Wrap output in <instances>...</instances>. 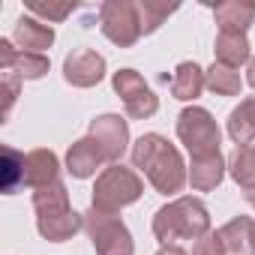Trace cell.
I'll use <instances>...</instances> for the list:
<instances>
[{
	"mask_svg": "<svg viewBox=\"0 0 255 255\" xmlns=\"http://www.w3.org/2000/svg\"><path fill=\"white\" fill-rule=\"evenodd\" d=\"M180 6L177 3H165V0H138V18H141V36L156 33L168 15H174Z\"/></svg>",
	"mask_w": 255,
	"mask_h": 255,
	"instance_id": "24",
	"label": "cell"
},
{
	"mask_svg": "<svg viewBox=\"0 0 255 255\" xmlns=\"http://www.w3.org/2000/svg\"><path fill=\"white\" fill-rule=\"evenodd\" d=\"M18 90H21V78L15 72H3L0 75V96H3V120L9 117L15 99H18Z\"/></svg>",
	"mask_w": 255,
	"mask_h": 255,
	"instance_id": "27",
	"label": "cell"
},
{
	"mask_svg": "<svg viewBox=\"0 0 255 255\" xmlns=\"http://www.w3.org/2000/svg\"><path fill=\"white\" fill-rule=\"evenodd\" d=\"M219 237L228 255H255V219L234 216L219 228Z\"/></svg>",
	"mask_w": 255,
	"mask_h": 255,
	"instance_id": "17",
	"label": "cell"
},
{
	"mask_svg": "<svg viewBox=\"0 0 255 255\" xmlns=\"http://www.w3.org/2000/svg\"><path fill=\"white\" fill-rule=\"evenodd\" d=\"M84 228V213L78 210H60V213H45V216H36V231L48 240V243H63V240H72L78 231Z\"/></svg>",
	"mask_w": 255,
	"mask_h": 255,
	"instance_id": "15",
	"label": "cell"
},
{
	"mask_svg": "<svg viewBox=\"0 0 255 255\" xmlns=\"http://www.w3.org/2000/svg\"><path fill=\"white\" fill-rule=\"evenodd\" d=\"M246 84L255 90V54H252V60L246 63Z\"/></svg>",
	"mask_w": 255,
	"mask_h": 255,
	"instance_id": "29",
	"label": "cell"
},
{
	"mask_svg": "<svg viewBox=\"0 0 255 255\" xmlns=\"http://www.w3.org/2000/svg\"><path fill=\"white\" fill-rule=\"evenodd\" d=\"M87 135L99 144V150L105 153V159L111 165L120 162V156L126 150H132L129 147V120L120 117V114H99V117H93Z\"/></svg>",
	"mask_w": 255,
	"mask_h": 255,
	"instance_id": "8",
	"label": "cell"
},
{
	"mask_svg": "<svg viewBox=\"0 0 255 255\" xmlns=\"http://www.w3.org/2000/svg\"><path fill=\"white\" fill-rule=\"evenodd\" d=\"M84 231L96 249V255H135V240L120 219V213H105L90 207L84 213Z\"/></svg>",
	"mask_w": 255,
	"mask_h": 255,
	"instance_id": "4",
	"label": "cell"
},
{
	"mask_svg": "<svg viewBox=\"0 0 255 255\" xmlns=\"http://www.w3.org/2000/svg\"><path fill=\"white\" fill-rule=\"evenodd\" d=\"M105 162H108L105 153L99 150V144H96L90 135H87V138H78V141L66 150V171H69L72 177H78V180L93 177Z\"/></svg>",
	"mask_w": 255,
	"mask_h": 255,
	"instance_id": "13",
	"label": "cell"
},
{
	"mask_svg": "<svg viewBox=\"0 0 255 255\" xmlns=\"http://www.w3.org/2000/svg\"><path fill=\"white\" fill-rule=\"evenodd\" d=\"M129 156L132 168H138L159 195H177L189 183V165L183 162L180 150L159 132H144L132 144Z\"/></svg>",
	"mask_w": 255,
	"mask_h": 255,
	"instance_id": "1",
	"label": "cell"
},
{
	"mask_svg": "<svg viewBox=\"0 0 255 255\" xmlns=\"http://www.w3.org/2000/svg\"><path fill=\"white\" fill-rule=\"evenodd\" d=\"M51 63L45 54L33 51H18L12 39H0V72H15L21 81H36L48 75Z\"/></svg>",
	"mask_w": 255,
	"mask_h": 255,
	"instance_id": "10",
	"label": "cell"
},
{
	"mask_svg": "<svg viewBox=\"0 0 255 255\" xmlns=\"http://www.w3.org/2000/svg\"><path fill=\"white\" fill-rule=\"evenodd\" d=\"M249 36L246 33H237V30H219L216 33V45H213V54H216V63L222 66H231V69H240L252 60V51H249Z\"/></svg>",
	"mask_w": 255,
	"mask_h": 255,
	"instance_id": "16",
	"label": "cell"
},
{
	"mask_svg": "<svg viewBox=\"0 0 255 255\" xmlns=\"http://www.w3.org/2000/svg\"><path fill=\"white\" fill-rule=\"evenodd\" d=\"M27 12L36 15L39 21L45 18V24H51V21H63L66 15H72L75 3H27Z\"/></svg>",
	"mask_w": 255,
	"mask_h": 255,
	"instance_id": "26",
	"label": "cell"
},
{
	"mask_svg": "<svg viewBox=\"0 0 255 255\" xmlns=\"http://www.w3.org/2000/svg\"><path fill=\"white\" fill-rule=\"evenodd\" d=\"M204 84H207V90L216 93V96H237L240 87H243L240 72L231 69V66H222V63H216V60H213L210 69H204Z\"/></svg>",
	"mask_w": 255,
	"mask_h": 255,
	"instance_id": "23",
	"label": "cell"
},
{
	"mask_svg": "<svg viewBox=\"0 0 255 255\" xmlns=\"http://www.w3.org/2000/svg\"><path fill=\"white\" fill-rule=\"evenodd\" d=\"M156 255H186V249H180V246L174 243V246H159Z\"/></svg>",
	"mask_w": 255,
	"mask_h": 255,
	"instance_id": "30",
	"label": "cell"
},
{
	"mask_svg": "<svg viewBox=\"0 0 255 255\" xmlns=\"http://www.w3.org/2000/svg\"><path fill=\"white\" fill-rule=\"evenodd\" d=\"M243 198H246V204L255 210V186H249V189H243Z\"/></svg>",
	"mask_w": 255,
	"mask_h": 255,
	"instance_id": "31",
	"label": "cell"
},
{
	"mask_svg": "<svg viewBox=\"0 0 255 255\" xmlns=\"http://www.w3.org/2000/svg\"><path fill=\"white\" fill-rule=\"evenodd\" d=\"M111 87L123 99V108L132 120H147L159 111V96L147 87V81L135 69H117L111 75Z\"/></svg>",
	"mask_w": 255,
	"mask_h": 255,
	"instance_id": "7",
	"label": "cell"
},
{
	"mask_svg": "<svg viewBox=\"0 0 255 255\" xmlns=\"http://www.w3.org/2000/svg\"><path fill=\"white\" fill-rule=\"evenodd\" d=\"M228 174L240 189L255 186V144H240L228 156Z\"/></svg>",
	"mask_w": 255,
	"mask_h": 255,
	"instance_id": "21",
	"label": "cell"
},
{
	"mask_svg": "<svg viewBox=\"0 0 255 255\" xmlns=\"http://www.w3.org/2000/svg\"><path fill=\"white\" fill-rule=\"evenodd\" d=\"M204 234H210V213L195 195H177L153 213V237L162 246H174L177 240H198Z\"/></svg>",
	"mask_w": 255,
	"mask_h": 255,
	"instance_id": "2",
	"label": "cell"
},
{
	"mask_svg": "<svg viewBox=\"0 0 255 255\" xmlns=\"http://www.w3.org/2000/svg\"><path fill=\"white\" fill-rule=\"evenodd\" d=\"M63 78L72 87H96L105 78V57L93 48H75L63 60Z\"/></svg>",
	"mask_w": 255,
	"mask_h": 255,
	"instance_id": "9",
	"label": "cell"
},
{
	"mask_svg": "<svg viewBox=\"0 0 255 255\" xmlns=\"http://www.w3.org/2000/svg\"><path fill=\"white\" fill-rule=\"evenodd\" d=\"M162 81L168 84L171 96L180 99V102H195L201 96V90L207 87L204 84V69L195 63V60H183L177 63V69L171 75H162Z\"/></svg>",
	"mask_w": 255,
	"mask_h": 255,
	"instance_id": "12",
	"label": "cell"
},
{
	"mask_svg": "<svg viewBox=\"0 0 255 255\" xmlns=\"http://www.w3.org/2000/svg\"><path fill=\"white\" fill-rule=\"evenodd\" d=\"M192 255H228V252H225V243H222L219 231H210V234H204V237L195 240Z\"/></svg>",
	"mask_w": 255,
	"mask_h": 255,
	"instance_id": "28",
	"label": "cell"
},
{
	"mask_svg": "<svg viewBox=\"0 0 255 255\" xmlns=\"http://www.w3.org/2000/svg\"><path fill=\"white\" fill-rule=\"evenodd\" d=\"M213 18H216L219 30L246 33L255 21V3H249V0H225V3L213 6Z\"/></svg>",
	"mask_w": 255,
	"mask_h": 255,
	"instance_id": "19",
	"label": "cell"
},
{
	"mask_svg": "<svg viewBox=\"0 0 255 255\" xmlns=\"http://www.w3.org/2000/svg\"><path fill=\"white\" fill-rule=\"evenodd\" d=\"M99 30L117 48H132L141 39V18L135 0H105L96 9Z\"/></svg>",
	"mask_w": 255,
	"mask_h": 255,
	"instance_id": "5",
	"label": "cell"
},
{
	"mask_svg": "<svg viewBox=\"0 0 255 255\" xmlns=\"http://www.w3.org/2000/svg\"><path fill=\"white\" fill-rule=\"evenodd\" d=\"M33 210H36V216L69 210V192H66V183H63V180H54V183H48V186L33 189Z\"/></svg>",
	"mask_w": 255,
	"mask_h": 255,
	"instance_id": "22",
	"label": "cell"
},
{
	"mask_svg": "<svg viewBox=\"0 0 255 255\" xmlns=\"http://www.w3.org/2000/svg\"><path fill=\"white\" fill-rule=\"evenodd\" d=\"M228 171V159L216 150V153H204V156H192L189 159V186L195 192H210L222 183Z\"/></svg>",
	"mask_w": 255,
	"mask_h": 255,
	"instance_id": "14",
	"label": "cell"
},
{
	"mask_svg": "<svg viewBox=\"0 0 255 255\" xmlns=\"http://www.w3.org/2000/svg\"><path fill=\"white\" fill-rule=\"evenodd\" d=\"M24 165H27V186L30 189H39V186H48L54 180H60V159L54 156V150H30L24 156Z\"/></svg>",
	"mask_w": 255,
	"mask_h": 255,
	"instance_id": "18",
	"label": "cell"
},
{
	"mask_svg": "<svg viewBox=\"0 0 255 255\" xmlns=\"http://www.w3.org/2000/svg\"><path fill=\"white\" fill-rule=\"evenodd\" d=\"M225 132L237 147L255 141V96H246L237 108H231L225 120Z\"/></svg>",
	"mask_w": 255,
	"mask_h": 255,
	"instance_id": "20",
	"label": "cell"
},
{
	"mask_svg": "<svg viewBox=\"0 0 255 255\" xmlns=\"http://www.w3.org/2000/svg\"><path fill=\"white\" fill-rule=\"evenodd\" d=\"M27 153H18L12 147H3V189L6 195L18 192V186H27V165H24Z\"/></svg>",
	"mask_w": 255,
	"mask_h": 255,
	"instance_id": "25",
	"label": "cell"
},
{
	"mask_svg": "<svg viewBox=\"0 0 255 255\" xmlns=\"http://www.w3.org/2000/svg\"><path fill=\"white\" fill-rule=\"evenodd\" d=\"M141 195H144V180L138 177V171L114 162L96 174L90 207L105 210V213H120L123 207L135 204Z\"/></svg>",
	"mask_w": 255,
	"mask_h": 255,
	"instance_id": "3",
	"label": "cell"
},
{
	"mask_svg": "<svg viewBox=\"0 0 255 255\" xmlns=\"http://www.w3.org/2000/svg\"><path fill=\"white\" fill-rule=\"evenodd\" d=\"M177 138L189 150V156L216 153L222 144V132H219L213 114L201 105H186L177 114Z\"/></svg>",
	"mask_w": 255,
	"mask_h": 255,
	"instance_id": "6",
	"label": "cell"
},
{
	"mask_svg": "<svg viewBox=\"0 0 255 255\" xmlns=\"http://www.w3.org/2000/svg\"><path fill=\"white\" fill-rule=\"evenodd\" d=\"M12 42L18 51H33V54H42L45 48L54 45V27L39 21L36 15H21L15 21V33H12Z\"/></svg>",
	"mask_w": 255,
	"mask_h": 255,
	"instance_id": "11",
	"label": "cell"
}]
</instances>
